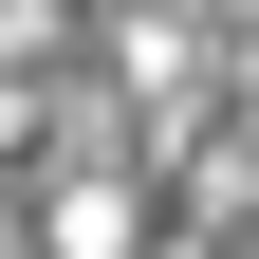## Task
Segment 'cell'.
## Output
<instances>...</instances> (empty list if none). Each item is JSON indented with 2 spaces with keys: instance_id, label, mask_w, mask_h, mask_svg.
Instances as JSON below:
<instances>
[{
  "instance_id": "1",
  "label": "cell",
  "mask_w": 259,
  "mask_h": 259,
  "mask_svg": "<svg viewBox=\"0 0 259 259\" xmlns=\"http://www.w3.org/2000/svg\"><path fill=\"white\" fill-rule=\"evenodd\" d=\"M37 259H148V185H130V148H56V167H37Z\"/></svg>"
}]
</instances>
